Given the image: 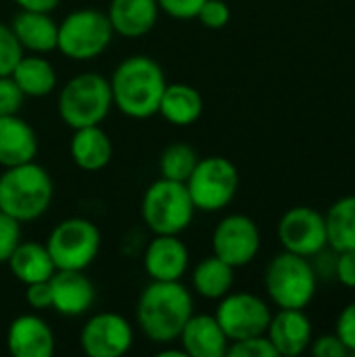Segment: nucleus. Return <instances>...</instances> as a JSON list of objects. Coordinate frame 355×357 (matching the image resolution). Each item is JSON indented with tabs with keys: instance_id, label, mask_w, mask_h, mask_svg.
Returning <instances> with one entry per match:
<instances>
[{
	"instance_id": "nucleus-1",
	"label": "nucleus",
	"mask_w": 355,
	"mask_h": 357,
	"mask_svg": "<svg viewBox=\"0 0 355 357\" xmlns=\"http://www.w3.org/2000/svg\"><path fill=\"white\" fill-rule=\"evenodd\" d=\"M190 316L192 295L180 280H151L136 303V324L155 345H172L178 341Z\"/></svg>"
},
{
	"instance_id": "nucleus-2",
	"label": "nucleus",
	"mask_w": 355,
	"mask_h": 357,
	"mask_svg": "<svg viewBox=\"0 0 355 357\" xmlns=\"http://www.w3.org/2000/svg\"><path fill=\"white\" fill-rule=\"evenodd\" d=\"M109 84L113 107L130 119H149L159 111L167 79L161 65L153 56L132 54L113 69Z\"/></svg>"
},
{
	"instance_id": "nucleus-3",
	"label": "nucleus",
	"mask_w": 355,
	"mask_h": 357,
	"mask_svg": "<svg viewBox=\"0 0 355 357\" xmlns=\"http://www.w3.org/2000/svg\"><path fill=\"white\" fill-rule=\"evenodd\" d=\"M54 197L50 174L36 161L6 167L0 174V211L17 222L40 220Z\"/></svg>"
},
{
	"instance_id": "nucleus-4",
	"label": "nucleus",
	"mask_w": 355,
	"mask_h": 357,
	"mask_svg": "<svg viewBox=\"0 0 355 357\" xmlns=\"http://www.w3.org/2000/svg\"><path fill=\"white\" fill-rule=\"evenodd\" d=\"M56 109L61 121L71 128L100 126L113 109L111 84L105 75L86 71L73 75L59 92Z\"/></svg>"
},
{
	"instance_id": "nucleus-5",
	"label": "nucleus",
	"mask_w": 355,
	"mask_h": 357,
	"mask_svg": "<svg viewBox=\"0 0 355 357\" xmlns=\"http://www.w3.org/2000/svg\"><path fill=\"white\" fill-rule=\"evenodd\" d=\"M195 203L184 182L159 178L142 195L140 215L153 234H180L195 218Z\"/></svg>"
},
{
	"instance_id": "nucleus-6",
	"label": "nucleus",
	"mask_w": 355,
	"mask_h": 357,
	"mask_svg": "<svg viewBox=\"0 0 355 357\" xmlns=\"http://www.w3.org/2000/svg\"><path fill=\"white\" fill-rule=\"evenodd\" d=\"M266 293L280 310H305L316 295V272L308 257L282 251L272 257L264 274Z\"/></svg>"
},
{
	"instance_id": "nucleus-7",
	"label": "nucleus",
	"mask_w": 355,
	"mask_h": 357,
	"mask_svg": "<svg viewBox=\"0 0 355 357\" xmlns=\"http://www.w3.org/2000/svg\"><path fill=\"white\" fill-rule=\"evenodd\" d=\"M115 31L107 13L98 8H77L63 17L56 31V50L71 61H92L100 56Z\"/></svg>"
},
{
	"instance_id": "nucleus-8",
	"label": "nucleus",
	"mask_w": 355,
	"mask_h": 357,
	"mask_svg": "<svg viewBox=\"0 0 355 357\" xmlns=\"http://www.w3.org/2000/svg\"><path fill=\"white\" fill-rule=\"evenodd\" d=\"M44 245L56 270H86L98 257L103 236L94 222L67 218L50 230Z\"/></svg>"
},
{
	"instance_id": "nucleus-9",
	"label": "nucleus",
	"mask_w": 355,
	"mask_h": 357,
	"mask_svg": "<svg viewBox=\"0 0 355 357\" xmlns=\"http://www.w3.org/2000/svg\"><path fill=\"white\" fill-rule=\"evenodd\" d=\"M239 182L241 178L236 165L226 157L211 155L199 159L184 184L195 203V209L216 213L232 203L239 192Z\"/></svg>"
},
{
	"instance_id": "nucleus-10",
	"label": "nucleus",
	"mask_w": 355,
	"mask_h": 357,
	"mask_svg": "<svg viewBox=\"0 0 355 357\" xmlns=\"http://www.w3.org/2000/svg\"><path fill=\"white\" fill-rule=\"evenodd\" d=\"M216 320L226 333L228 341H241L257 335H266L270 324L268 303L253 293H228L216 307Z\"/></svg>"
},
{
	"instance_id": "nucleus-11",
	"label": "nucleus",
	"mask_w": 355,
	"mask_h": 357,
	"mask_svg": "<svg viewBox=\"0 0 355 357\" xmlns=\"http://www.w3.org/2000/svg\"><path fill=\"white\" fill-rule=\"evenodd\" d=\"M262 247V234L257 224L243 213L226 215L211 234L213 255L230 264L234 270L249 266Z\"/></svg>"
},
{
	"instance_id": "nucleus-12",
	"label": "nucleus",
	"mask_w": 355,
	"mask_h": 357,
	"mask_svg": "<svg viewBox=\"0 0 355 357\" xmlns=\"http://www.w3.org/2000/svg\"><path fill=\"white\" fill-rule=\"evenodd\" d=\"M134 345V326L115 312H100L80 331V347L88 357H121Z\"/></svg>"
},
{
	"instance_id": "nucleus-13",
	"label": "nucleus",
	"mask_w": 355,
	"mask_h": 357,
	"mask_svg": "<svg viewBox=\"0 0 355 357\" xmlns=\"http://www.w3.org/2000/svg\"><path fill=\"white\" fill-rule=\"evenodd\" d=\"M278 241L285 251L314 257L328 245L324 215L312 207H293L278 222Z\"/></svg>"
},
{
	"instance_id": "nucleus-14",
	"label": "nucleus",
	"mask_w": 355,
	"mask_h": 357,
	"mask_svg": "<svg viewBox=\"0 0 355 357\" xmlns=\"http://www.w3.org/2000/svg\"><path fill=\"white\" fill-rule=\"evenodd\" d=\"M190 266V251L180 234H155L142 255V268L151 280H182Z\"/></svg>"
},
{
	"instance_id": "nucleus-15",
	"label": "nucleus",
	"mask_w": 355,
	"mask_h": 357,
	"mask_svg": "<svg viewBox=\"0 0 355 357\" xmlns=\"http://www.w3.org/2000/svg\"><path fill=\"white\" fill-rule=\"evenodd\" d=\"M52 310L65 318H80L88 314L96 301L94 282L84 270H56L50 276Z\"/></svg>"
},
{
	"instance_id": "nucleus-16",
	"label": "nucleus",
	"mask_w": 355,
	"mask_h": 357,
	"mask_svg": "<svg viewBox=\"0 0 355 357\" xmlns=\"http://www.w3.org/2000/svg\"><path fill=\"white\" fill-rule=\"evenodd\" d=\"M54 343L50 324L38 314H21L8 324L6 349L13 357H50Z\"/></svg>"
},
{
	"instance_id": "nucleus-17",
	"label": "nucleus",
	"mask_w": 355,
	"mask_h": 357,
	"mask_svg": "<svg viewBox=\"0 0 355 357\" xmlns=\"http://www.w3.org/2000/svg\"><path fill=\"white\" fill-rule=\"evenodd\" d=\"M266 337L278 356H301L312 345V322L303 310H280L270 318Z\"/></svg>"
},
{
	"instance_id": "nucleus-18",
	"label": "nucleus",
	"mask_w": 355,
	"mask_h": 357,
	"mask_svg": "<svg viewBox=\"0 0 355 357\" xmlns=\"http://www.w3.org/2000/svg\"><path fill=\"white\" fill-rule=\"evenodd\" d=\"M178 343L188 357H224L230 345L220 322L209 314H192L184 324Z\"/></svg>"
},
{
	"instance_id": "nucleus-19",
	"label": "nucleus",
	"mask_w": 355,
	"mask_h": 357,
	"mask_svg": "<svg viewBox=\"0 0 355 357\" xmlns=\"http://www.w3.org/2000/svg\"><path fill=\"white\" fill-rule=\"evenodd\" d=\"M38 136L36 130L17 115L0 117V167H15L36 161Z\"/></svg>"
},
{
	"instance_id": "nucleus-20",
	"label": "nucleus",
	"mask_w": 355,
	"mask_h": 357,
	"mask_svg": "<svg viewBox=\"0 0 355 357\" xmlns=\"http://www.w3.org/2000/svg\"><path fill=\"white\" fill-rule=\"evenodd\" d=\"M157 0H111L107 8L109 23L121 38L146 36L159 19Z\"/></svg>"
},
{
	"instance_id": "nucleus-21",
	"label": "nucleus",
	"mask_w": 355,
	"mask_h": 357,
	"mask_svg": "<svg viewBox=\"0 0 355 357\" xmlns=\"http://www.w3.org/2000/svg\"><path fill=\"white\" fill-rule=\"evenodd\" d=\"M10 29L23 50H29L33 54H46L56 50L59 23L50 17V13L19 8V13L10 21Z\"/></svg>"
},
{
	"instance_id": "nucleus-22",
	"label": "nucleus",
	"mask_w": 355,
	"mask_h": 357,
	"mask_svg": "<svg viewBox=\"0 0 355 357\" xmlns=\"http://www.w3.org/2000/svg\"><path fill=\"white\" fill-rule=\"evenodd\" d=\"M69 155L80 169L100 172L111 163L113 142L100 126L77 128L69 140Z\"/></svg>"
},
{
	"instance_id": "nucleus-23",
	"label": "nucleus",
	"mask_w": 355,
	"mask_h": 357,
	"mask_svg": "<svg viewBox=\"0 0 355 357\" xmlns=\"http://www.w3.org/2000/svg\"><path fill=\"white\" fill-rule=\"evenodd\" d=\"M157 113L172 126L188 128L197 123L199 117L203 115V96L195 86L182 82L167 84L161 94Z\"/></svg>"
},
{
	"instance_id": "nucleus-24",
	"label": "nucleus",
	"mask_w": 355,
	"mask_h": 357,
	"mask_svg": "<svg viewBox=\"0 0 355 357\" xmlns=\"http://www.w3.org/2000/svg\"><path fill=\"white\" fill-rule=\"evenodd\" d=\"M6 266L13 278L19 280L21 284L50 280V276L56 272L46 245L36 243V241H21L10 253Z\"/></svg>"
},
{
	"instance_id": "nucleus-25",
	"label": "nucleus",
	"mask_w": 355,
	"mask_h": 357,
	"mask_svg": "<svg viewBox=\"0 0 355 357\" xmlns=\"http://www.w3.org/2000/svg\"><path fill=\"white\" fill-rule=\"evenodd\" d=\"M10 77L29 98H44L56 88V69L42 54H23Z\"/></svg>"
},
{
	"instance_id": "nucleus-26",
	"label": "nucleus",
	"mask_w": 355,
	"mask_h": 357,
	"mask_svg": "<svg viewBox=\"0 0 355 357\" xmlns=\"http://www.w3.org/2000/svg\"><path fill=\"white\" fill-rule=\"evenodd\" d=\"M192 291L209 301H220L224 295L232 291L234 284V268L220 257L211 255L197 264L192 270Z\"/></svg>"
},
{
	"instance_id": "nucleus-27",
	"label": "nucleus",
	"mask_w": 355,
	"mask_h": 357,
	"mask_svg": "<svg viewBox=\"0 0 355 357\" xmlns=\"http://www.w3.org/2000/svg\"><path fill=\"white\" fill-rule=\"evenodd\" d=\"M324 222L331 249L337 253L355 251V197L339 199L324 215Z\"/></svg>"
},
{
	"instance_id": "nucleus-28",
	"label": "nucleus",
	"mask_w": 355,
	"mask_h": 357,
	"mask_svg": "<svg viewBox=\"0 0 355 357\" xmlns=\"http://www.w3.org/2000/svg\"><path fill=\"white\" fill-rule=\"evenodd\" d=\"M197 163H199L197 151L186 142H176L163 149L159 157V174L161 178H167V180L186 182Z\"/></svg>"
},
{
	"instance_id": "nucleus-29",
	"label": "nucleus",
	"mask_w": 355,
	"mask_h": 357,
	"mask_svg": "<svg viewBox=\"0 0 355 357\" xmlns=\"http://www.w3.org/2000/svg\"><path fill=\"white\" fill-rule=\"evenodd\" d=\"M23 54L25 50L13 33L10 25L0 21V75H10Z\"/></svg>"
},
{
	"instance_id": "nucleus-30",
	"label": "nucleus",
	"mask_w": 355,
	"mask_h": 357,
	"mask_svg": "<svg viewBox=\"0 0 355 357\" xmlns=\"http://www.w3.org/2000/svg\"><path fill=\"white\" fill-rule=\"evenodd\" d=\"M228 357H278L274 345L270 343V339L266 335H257V337H249V339H241V341H232L228 345Z\"/></svg>"
},
{
	"instance_id": "nucleus-31",
	"label": "nucleus",
	"mask_w": 355,
	"mask_h": 357,
	"mask_svg": "<svg viewBox=\"0 0 355 357\" xmlns=\"http://www.w3.org/2000/svg\"><path fill=\"white\" fill-rule=\"evenodd\" d=\"M21 243V222L0 211V264H6L15 247Z\"/></svg>"
},
{
	"instance_id": "nucleus-32",
	"label": "nucleus",
	"mask_w": 355,
	"mask_h": 357,
	"mask_svg": "<svg viewBox=\"0 0 355 357\" xmlns=\"http://www.w3.org/2000/svg\"><path fill=\"white\" fill-rule=\"evenodd\" d=\"M25 94L10 75H0V117L17 115L23 107Z\"/></svg>"
},
{
	"instance_id": "nucleus-33",
	"label": "nucleus",
	"mask_w": 355,
	"mask_h": 357,
	"mask_svg": "<svg viewBox=\"0 0 355 357\" xmlns=\"http://www.w3.org/2000/svg\"><path fill=\"white\" fill-rule=\"evenodd\" d=\"M197 19L207 29H222L230 21V6L224 0H205Z\"/></svg>"
},
{
	"instance_id": "nucleus-34",
	"label": "nucleus",
	"mask_w": 355,
	"mask_h": 357,
	"mask_svg": "<svg viewBox=\"0 0 355 357\" xmlns=\"http://www.w3.org/2000/svg\"><path fill=\"white\" fill-rule=\"evenodd\" d=\"M25 303H27L33 312L52 310V291H50V282H48V280H42V282L25 284Z\"/></svg>"
},
{
	"instance_id": "nucleus-35",
	"label": "nucleus",
	"mask_w": 355,
	"mask_h": 357,
	"mask_svg": "<svg viewBox=\"0 0 355 357\" xmlns=\"http://www.w3.org/2000/svg\"><path fill=\"white\" fill-rule=\"evenodd\" d=\"M205 0H157L159 10L174 19H197Z\"/></svg>"
},
{
	"instance_id": "nucleus-36",
	"label": "nucleus",
	"mask_w": 355,
	"mask_h": 357,
	"mask_svg": "<svg viewBox=\"0 0 355 357\" xmlns=\"http://www.w3.org/2000/svg\"><path fill=\"white\" fill-rule=\"evenodd\" d=\"M335 335L341 339V343L347 347L349 354H355V301L349 303L337 318Z\"/></svg>"
},
{
	"instance_id": "nucleus-37",
	"label": "nucleus",
	"mask_w": 355,
	"mask_h": 357,
	"mask_svg": "<svg viewBox=\"0 0 355 357\" xmlns=\"http://www.w3.org/2000/svg\"><path fill=\"white\" fill-rule=\"evenodd\" d=\"M310 347H312V354L316 357H345L349 354L337 335H324Z\"/></svg>"
},
{
	"instance_id": "nucleus-38",
	"label": "nucleus",
	"mask_w": 355,
	"mask_h": 357,
	"mask_svg": "<svg viewBox=\"0 0 355 357\" xmlns=\"http://www.w3.org/2000/svg\"><path fill=\"white\" fill-rule=\"evenodd\" d=\"M314 257H316V264H314L312 268H314V272H316V278H324V280H326V278H335L339 253H337L335 249L326 251V247H324V249L318 251Z\"/></svg>"
},
{
	"instance_id": "nucleus-39",
	"label": "nucleus",
	"mask_w": 355,
	"mask_h": 357,
	"mask_svg": "<svg viewBox=\"0 0 355 357\" xmlns=\"http://www.w3.org/2000/svg\"><path fill=\"white\" fill-rule=\"evenodd\" d=\"M335 278L349 287L355 289V251H341L337 257V274Z\"/></svg>"
},
{
	"instance_id": "nucleus-40",
	"label": "nucleus",
	"mask_w": 355,
	"mask_h": 357,
	"mask_svg": "<svg viewBox=\"0 0 355 357\" xmlns=\"http://www.w3.org/2000/svg\"><path fill=\"white\" fill-rule=\"evenodd\" d=\"M15 4L21 10H40V13H52L61 0H15Z\"/></svg>"
},
{
	"instance_id": "nucleus-41",
	"label": "nucleus",
	"mask_w": 355,
	"mask_h": 357,
	"mask_svg": "<svg viewBox=\"0 0 355 357\" xmlns=\"http://www.w3.org/2000/svg\"><path fill=\"white\" fill-rule=\"evenodd\" d=\"M159 356L161 357H188L186 356V354H184V349H182V347H180V349H172V347H169V349H163V351H159Z\"/></svg>"
}]
</instances>
